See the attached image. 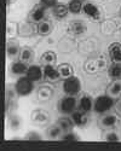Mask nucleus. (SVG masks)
Here are the masks:
<instances>
[{"label": "nucleus", "mask_w": 121, "mask_h": 151, "mask_svg": "<svg viewBox=\"0 0 121 151\" xmlns=\"http://www.w3.org/2000/svg\"><path fill=\"white\" fill-rule=\"evenodd\" d=\"M71 120L74 122V124L76 127H85L89 122V117L86 112H82L80 110H75L71 114Z\"/></svg>", "instance_id": "9d476101"}, {"label": "nucleus", "mask_w": 121, "mask_h": 151, "mask_svg": "<svg viewBox=\"0 0 121 151\" xmlns=\"http://www.w3.org/2000/svg\"><path fill=\"white\" fill-rule=\"evenodd\" d=\"M81 1H86V0H81Z\"/></svg>", "instance_id": "f704fd0d"}, {"label": "nucleus", "mask_w": 121, "mask_h": 151, "mask_svg": "<svg viewBox=\"0 0 121 151\" xmlns=\"http://www.w3.org/2000/svg\"><path fill=\"white\" fill-rule=\"evenodd\" d=\"M69 10H68V5L64 4H57L53 9H52V15L56 19H63L68 16Z\"/></svg>", "instance_id": "f3484780"}, {"label": "nucleus", "mask_w": 121, "mask_h": 151, "mask_svg": "<svg viewBox=\"0 0 121 151\" xmlns=\"http://www.w3.org/2000/svg\"><path fill=\"white\" fill-rule=\"evenodd\" d=\"M117 121H119V119H117L116 115L107 114L99 120V124H101V127H103V128H114L116 126V123H117Z\"/></svg>", "instance_id": "4468645a"}, {"label": "nucleus", "mask_w": 121, "mask_h": 151, "mask_svg": "<svg viewBox=\"0 0 121 151\" xmlns=\"http://www.w3.org/2000/svg\"><path fill=\"white\" fill-rule=\"evenodd\" d=\"M82 11H84L85 15L89 16L92 19H99L101 18V11H99V9L94 4H92V3L85 4L84 7H82Z\"/></svg>", "instance_id": "9b49d317"}, {"label": "nucleus", "mask_w": 121, "mask_h": 151, "mask_svg": "<svg viewBox=\"0 0 121 151\" xmlns=\"http://www.w3.org/2000/svg\"><path fill=\"white\" fill-rule=\"evenodd\" d=\"M104 139H105V142H119L120 138L115 132H108L104 137Z\"/></svg>", "instance_id": "7c9ffc66"}, {"label": "nucleus", "mask_w": 121, "mask_h": 151, "mask_svg": "<svg viewBox=\"0 0 121 151\" xmlns=\"http://www.w3.org/2000/svg\"><path fill=\"white\" fill-rule=\"evenodd\" d=\"M117 111H119V114H121V99H120V102L117 104Z\"/></svg>", "instance_id": "72a5a7b5"}, {"label": "nucleus", "mask_w": 121, "mask_h": 151, "mask_svg": "<svg viewBox=\"0 0 121 151\" xmlns=\"http://www.w3.org/2000/svg\"><path fill=\"white\" fill-rule=\"evenodd\" d=\"M19 44L18 41L16 40H9L7 41V45H6V55H7V58H15L19 55Z\"/></svg>", "instance_id": "dca6fc26"}, {"label": "nucleus", "mask_w": 121, "mask_h": 151, "mask_svg": "<svg viewBox=\"0 0 121 151\" xmlns=\"http://www.w3.org/2000/svg\"><path fill=\"white\" fill-rule=\"evenodd\" d=\"M92 109H93V102H92L91 97L82 96L79 99V102H78V110H80L82 112H86L87 114V112H90Z\"/></svg>", "instance_id": "ddd939ff"}, {"label": "nucleus", "mask_w": 121, "mask_h": 151, "mask_svg": "<svg viewBox=\"0 0 121 151\" xmlns=\"http://www.w3.org/2000/svg\"><path fill=\"white\" fill-rule=\"evenodd\" d=\"M58 4V0H40V5H42L46 9H53Z\"/></svg>", "instance_id": "c756f323"}, {"label": "nucleus", "mask_w": 121, "mask_h": 151, "mask_svg": "<svg viewBox=\"0 0 121 151\" xmlns=\"http://www.w3.org/2000/svg\"><path fill=\"white\" fill-rule=\"evenodd\" d=\"M33 120L36 122V123H46L47 120H48V116L45 111L42 110H35L33 111Z\"/></svg>", "instance_id": "bb28decb"}, {"label": "nucleus", "mask_w": 121, "mask_h": 151, "mask_svg": "<svg viewBox=\"0 0 121 151\" xmlns=\"http://www.w3.org/2000/svg\"><path fill=\"white\" fill-rule=\"evenodd\" d=\"M18 58L19 60L24 62V63H30L34 58V51L30 48V47H23L21 48V51H19V55H18Z\"/></svg>", "instance_id": "5701e85b"}, {"label": "nucleus", "mask_w": 121, "mask_h": 151, "mask_svg": "<svg viewBox=\"0 0 121 151\" xmlns=\"http://www.w3.org/2000/svg\"><path fill=\"white\" fill-rule=\"evenodd\" d=\"M6 3H7V6H11L12 4L16 3V0H6Z\"/></svg>", "instance_id": "473e14b6"}, {"label": "nucleus", "mask_w": 121, "mask_h": 151, "mask_svg": "<svg viewBox=\"0 0 121 151\" xmlns=\"http://www.w3.org/2000/svg\"><path fill=\"white\" fill-rule=\"evenodd\" d=\"M109 58L113 63L121 64V44L120 42H113L108 47Z\"/></svg>", "instance_id": "39448f33"}, {"label": "nucleus", "mask_w": 121, "mask_h": 151, "mask_svg": "<svg viewBox=\"0 0 121 151\" xmlns=\"http://www.w3.org/2000/svg\"><path fill=\"white\" fill-rule=\"evenodd\" d=\"M14 88L18 97H28L34 91V82L30 79H28L26 75H23V76L18 78Z\"/></svg>", "instance_id": "f257e3e1"}, {"label": "nucleus", "mask_w": 121, "mask_h": 151, "mask_svg": "<svg viewBox=\"0 0 121 151\" xmlns=\"http://www.w3.org/2000/svg\"><path fill=\"white\" fill-rule=\"evenodd\" d=\"M107 94L116 99L121 96V79H115L107 88Z\"/></svg>", "instance_id": "f8f14e48"}, {"label": "nucleus", "mask_w": 121, "mask_h": 151, "mask_svg": "<svg viewBox=\"0 0 121 151\" xmlns=\"http://www.w3.org/2000/svg\"><path fill=\"white\" fill-rule=\"evenodd\" d=\"M86 29H87V27H86V24H85V22L79 21V19L71 21L69 23V27H68L69 33L73 34V35H76V36L78 35H82L85 32H86Z\"/></svg>", "instance_id": "0eeeda50"}, {"label": "nucleus", "mask_w": 121, "mask_h": 151, "mask_svg": "<svg viewBox=\"0 0 121 151\" xmlns=\"http://www.w3.org/2000/svg\"><path fill=\"white\" fill-rule=\"evenodd\" d=\"M22 124V121H21V117L16 114H12L9 116V127L12 129V131H17L19 129Z\"/></svg>", "instance_id": "a878e982"}, {"label": "nucleus", "mask_w": 121, "mask_h": 151, "mask_svg": "<svg viewBox=\"0 0 121 151\" xmlns=\"http://www.w3.org/2000/svg\"><path fill=\"white\" fill-rule=\"evenodd\" d=\"M62 134H63V131L60 129V127L57 123L50 126L46 131V135H47L48 139H59V138L62 137Z\"/></svg>", "instance_id": "4be33fe9"}, {"label": "nucleus", "mask_w": 121, "mask_h": 151, "mask_svg": "<svg viewBox=\"0 0 121 151\" xmlns=\"http://www.w3.org/2000/svg\"><path fill=\"white\" fill-rule=\"evenodd\" d=\"M108 75H109V78L113 79V80L121 79V64L113 63V64L108 69Z\"/></svg>", "instance_id": "b1692460"}, {"label": "nucleus", "mask_w": 121, "mask_h": 151, "mask_svg": "<svg viewBox=\"0 0 121 151\" xmlns=\"http://www.w3.org/2000/svg\"><path fill=\"white\" fill-rule=\"evenodd\" d=\"M28 70V65L27 63H24L22 60H15L12 62V64L10 67V71L12 75H16V76H23V75H26Z\"/></svg>", "instance_id": "6e6552de"}, {"label": "nucleus", "mask_w": 121, "mask_h": 151, "mask_svg": "<svg viewBox=\"0 0 121 151\" xmlns=\"http://www.w3.org/2000/svg\"><path fill=\"white\" fill-rule=\"evenodd\" d=\"M40 62L42 65H55V63L57 62V56L56 52L48 50V51H45L41 57H40Z\"/></svg>", "instance_id": "a211bd4d"}, {"label": "nucleus", "mask_w": 121, "mask_h": 151, "mask_svg": "<svg viewBox=\"0 0 121 151\" xmlns=\"http://www.w3.org/2000/svg\"><path fill=\"white\" fill-rule=\"evenodd\" d=\"M120 15H121V10H120Z\"/></svg>", "instance_id": "c9c22d12"}, {"label": "nucleus", "mask_w": 121, "mask_h": 151, "mask_svg": "<svg viewBox=\"0 0 121 151\" xmlns=\"http://www.w3.org/2000/svg\"><path fill=\"white\" fill-rule=\"evenodd\" d=\"M40 97L44 96V99H47V98H50L51 97V90L50 88H47V87H44V88L40 90Z\"/></svg>", "instance_id": "2f4dec72"}, {"label": "nucleus", "mask_w": 121, "mask_h": 151, "mask_svg": "<svg viewBox=\"0 0 121 151\" xmlns=\"http://www.w3.org/2000/svg\"><path fill=\"white\" fill-rule=\"evenodd\" d=\"M63 91L68 96H78L81 91V81L75 75L64 79L63 81Z\"/></svg>", "instance_id": "20e7f679"}, {"label": "nucleus", "mask_w": 121, "mask_h": 151, "mask_svg": "<svg viewBox=\"0 0 121 151\" xmlns=\"http://www.w3.org/2000/svg\"><path fill=\"white\" fill-rule=\"evenodd\" d=\"M58 71H59V75L60 78L63 79H67V78H70L74 75V68H73L69 63H63V64H59L57 67Z\"/></svg>", "instance_id": "412c9836"}, {"label": "nucleus", "mask_w": 121, "mask_h": 151, "mask_svg": "<svg viewBox=\"0 0 121 151\" xmlns=\"http://www.w3.org/2000/svg\"><path fill=\"white\" fill-rule=\"evenodd\" d=\"M44 76L47 80L56 81L60 78V75H59L58 69L55 68V65H44Z\"/></svg>", "instance_id": "6ab92c4d"}, {"label": "nucleus", "mask_w": 121, "mask_h": 151, "mask_svg": "<svg viewBox=\"0 0 121 151\" xmlns=\"http://www.w3.org/2000/svg\"><path fill=\"white\" fill-rule=\"evenodd\" d=\"M24 139H26V140H41L42 137L38 132L30 131V132H28L26 135H24Z\"/></svg>", "instance_id": "c85d7f7f"}, {"label": "nucleus", "mask_w": 121, "mask_h": 151, "mask_svg": "<svg viewBox=\"0 0 121 151\" xmlns=\"http://www.w3.org/2000/svg\"><path fill=\"white\" fill-rule=\"evenodd\" d=\"M45 15H46V7H44L42 5H38L32 10L29 15V19L33 23H40L41 21L45 19Z\"/></svg>", "instance_id": "1a4fd4ad"}, {"label": "nucleus", "mask_w": 121, "mask_h": 151, "mask_svg": "<svg viewBox=\"0 0 121 151\" xmlns=\"http://www.w3.org/2000/svg\"><path fill=\"white\" fill-rule=\"evenodd\" d=\"M60 140H63V142H79L80 140V138L76 133H74L73 131H69V132H66L62 134V137L59 138Z\"/></svg>", "instance_id": "cd10ccee"}, {"label": "nucleus", "mask_w": 121, "mask_h": 151, "mask_svg": "<svg viewBox=\"0 0 121 151\" xmlns=\"http://www.w3.org/2000/svg\"><path fill=\"white\" fill-rule=\"evenodd\" d=\"M26 76L28 79H30L33 82H38L42 79L44 76V69L40 67V65H29L28 67V70L26 73Z\"/></svg>", "instance_id": "423d86ee"}, {"label": "nucleus", "mask_w": 121, "mask_h": 151, "mask_svg": "<svg viewBox=\"0 0 121 151\" xmlns=\"http://www.w3.org/2000/svg\"><path fill=\"white\" fill-rule=\"evenodd\" d=\"M57 124L60 127V129L63 131V133L73 131V128H74V126H75L74 122H73V120H71V117H67V116L59 117L57 120Z\"/></svg>", "instance_id": "aec40b11"}, {"label": "nucleus", "mask_w": 121, "mask_h": 151, "mask_svg": "<svg viewBox=\"0 0 121 151\" xmlns=\"http://www.w3.org/2000/svg\"><path fill=\"white\" fill-rule=\"evenodd\" d=\"M82 1L81 0H70V1L68 3V10L70 14H80V12L82 11Z\"/></svg>", "instance_id": "393cba45"}, {"label": "nucleus", "mask_w": 121, "mask_h": 151, "mask_svg": "<svg viewBox=\"0 0 121 151\" xmlns=\"http://www.w3.org/2000/svg\"><path fill=\"white\" fill-rule=\"evenodd\" d=\"M78 108V100L75 96H66L58 102V110L63 115H71Z\"/></svg>", "instance_id": "7ed1b4c3"}, {"label": "nucleus", "mask_w": 121, "mask_h": 151, "mask_svg": "<svg viewBox=\"0 0 121 151\" xmlns=\"http://www.w3.org/2000/svg\"><path fill=\"white\" fill-rule=\"evenodd\" d=\"M52 29H53V26L50 21H41L40 23H38V26H36V32L40 36H47L52 33Z\"/></svg>", "instance_id": "2eb2a0df"}, {"label": "nucleus", "mask_w": 121, "mask_h": 151, "mask_svg": "<svg viewBox=\"0 0 121 151\" xmlns=\"http://www.w3.org/2000/svg\"><path fill=\"white\" fill-rule=\"evenodd\" d=\"M114 98H112L110 96L104 94V96H99L93 100V111L97 114H104V112L109 111L113 105H114Z\"/></svg>", "instance_id": "f03ea898"}]
</instances>
